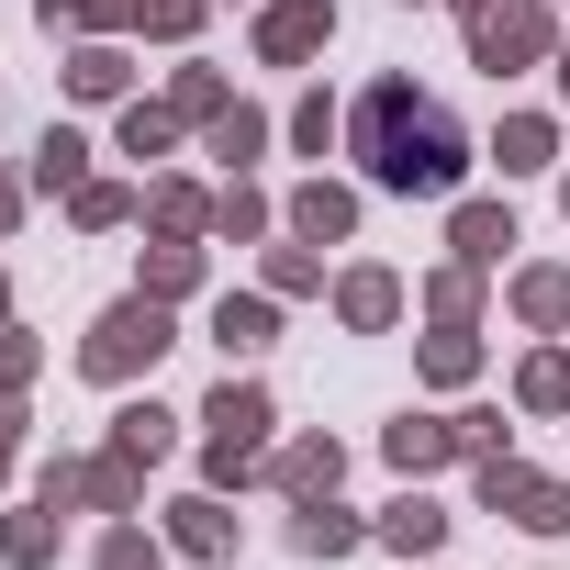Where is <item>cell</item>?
<instances>
[{"label": "cell", "instance_id": "obj_35", "mask_svg": "<svg viewBox=\"0 0 570 570\" xmlns=\"http://www.w3.org/2000/svg\"><path fill=\"white\" fill-rule=\"evenodd\" d=\"M12 213H23V190H12V179H0V224H12Z\"/></svg>", "mask_w": 570, "mask_h": 570}, {"label": "cell", "instance_id": "obj_25", "mask_svg": "<svg viewBox=\"0 0 570 570\" xmlns=\"http://www.w3.org/2000/svg\"><path fill=\"white\" fill-rule=\"evenodd\" d=\"M190 268H202L190 246H157V257H146V303H168V292H190Z\"/></svg>", "mask_w": 570, "mask_h": 570}, {"label": "cell", "instance_id": "obj_36", "mask_svg": "<svg viewBox=\"0 0 570 570\" xmlns=\"http://www.w3.org/2000/svg\"><path fill=\"white\" fill-rule=\"evenodd\" d=\"M559 79H570V57H559Z\"/></svg>", "mask_w": 570, "mask_h": 570}, {"label": "cell", "instance_id": "obj_20", "mask_svg": "<svg viewBox=\"0 0 570 570\" xmlns=\"http://www.w3.org/2000/svg\"><path fill=\"white\" fill-rule=\"evenodd\" d=\"M257 146H268V124H257L246 101H224V112H213V157H257Z\"/></svg>", "mask_w": 570, "mask_h": 570}, {"label": "cell", "instance_id": "obj_8", "mask_svg": "<svg viewBox=\"0 0 570 570\" xmlns=\"http://www.w3.org/2000/svg\"><path fill=\"white\" fill-rule=\"evenodd\" d=\"M336 314H347L358 336H381V325L403 314V292H392V268H347V292H336Z\"/></svg>", "mask_w": 570, "mask_h": 570}, {"label": "cell", "instance_id": "obj_1", "mask_svg": "<svg viewBox=\"0 0 570 570\" xmlns=\"http://www.w3.org/2000/svg\"><path fill=\"white\" fill-rule=\"evenodd\" d=\"M347 135H358V157H370V179H381V190H459V179H470V135H459L414 79L358 90Z\"/></svg>", "mask_w": 570, "mask_h": 570}, {"label": "cell", "instance_id": "obj_33", "mask_svg": "<svg viewBox=\"0 0 570 570\" xmlns=\"http://www.w3.org/2000/svg\"><path fill=\"white\" fill-rule=\"evenodd\" d=\"M135 12H146L157 35H190V23H202V0H135Z\"/></svg>", "mask_w": 570, "mask_h": 570}, {"label": "cell", "instance_id": "obj_14", "mask_svg": "<svg viewBox=\"0 0 570 570\" xmlns=\"http://www.w3.org/2000/svg\"><path fill=\"white\" fill-rule=\"evenodd\" d=\"M514 314L525 325H570V268H525L514 279Z\"/></svg>", "mask_w": 570, "mask_h": 570}, {"label": "cell", "instance_id": "obj_17", "mask_svg": "<svg viewBox=\"0 0 570 570\" xmlns=\"http://www.w3.org/2000/svg\"><path fill=\"white\" fill-rule=\"evenodd\" d=\"M514 403H525V414H559V403H570V358H559V347H548V358H525Z\"/></svg>", "mask_w": 570, "mask_h": 570}, {"label": "cell", "instance_id": "obj_18", "mask_svg": "<svg viewBox=\"0 0 570 570\" xmlns=\"http://www.w3.org/2000/svg\"><path fill=\"white\" fill-rule=\"evenodd\" d=\"M57 514V503H46ZM46 514H12V525H0V559H12V570H35V559H57V525Z\"/></svg>", "mask_w": 570, "mask_h": 570}, {"label": "cell", "instance_id": "obj_5", "mask_svg": "<svg viewBox=\"0 0 570 570\" xmlns=\"http://www.w3.org/2000/svg\"><path fill=\"white\" fill-rule=\"evenodd\" d=\"M325 35H336L325 0H268V12H257V57H268V68H303Z\"/></svg>", "mask_w": 570, "mask_h": 570}, {"label": "cell", "instance_id": "obj_11", "mask_svg": "<svg viewBox=\"0 0 570 570\" xmlns=\"http://www.w3.org/2000/svg\"><path fill=\"white\" fill-rule=\"evenodd\" d=\"M292 548H303V559H347V548H358V514H336V492H314L303 525H292Z\"/></svg>", "mask_w": 570, "mask_h": 570}, {"label": "cell", "instance_id": "obj_7", "mask_svg": "<svg viewBox=\"0 0 570 570\" xmlns=\"http://www.w3.org/2000/svg\"><path fill=\"white\" fill-rule=\"evenodd\" d=\"M448 246H459V268H492V257L514 246V213H503V202H459V224H448Z\"/></svg>", "mask_w": 570, "mask_h": 570}, {"label": "cell", "instance_id": "obj_12", "mask_svg": "<svg viewBox=\"0 0 570 570\" xmlns=\"http://www.w3.org/2000/svg\"><path fill=\"white\" fill-rule=\"evenodd\" d=\"M336 470H347V459H336V436L279 448V492H303V503H314V492H336Z\"/></svg>", "mask_w": 570, "mask_h": 570}, {"label": "cell", "instance_id": "obj_16", "mask_svg": "<svg viewBox=\"0 0 570 570\" xmlns=\"http://www.w3.org/2000/svg\"><path fill=\"white\" fill-rule=\"evenodd\" d=\"M213 347H224V358H257V347H268V303H224V314H213Z\"/></svg>", "mask_w": 570, "mask_h": 570}, {"label": "cell", "instance_id": "obj_28", "mask_svg": "<svg viewBox=\"0 0 570 570\" xmlns=\"http://www.w3.org/2000/svg\"><path fill=\"white\" fill-rule=\"evenodd\" d=\"M124 213H135V202H124L112 179H79V224H124Z\"/></svg>", "mask_w": 570, "mask_h": 570}, {"label": "cell", "instance_id": "obj_27", "mask_svg": "<svg viewBox=\"0 0 570 570\" xmlns=\"http://www.w3.org/2000/svg\"><path fill=\"white\" fill-rule=\"evenodd\" d=\"M157 146H168V112L135 101V112H124V157H157Z\"/></svg>", "mask_w": 570, "mask_h": 570}, {"label": "cell", "instance_id": "obj_3", "mask_svg": "<svg viewBox=\"0 0 570 570\" xmlns=\"http://www.w3.org/2000/svg\"><path fill=\"white\" fill-rule=\"evenodd\" d=\"M202 425H213V481H246V470H257V448H268V392L224 381V392L202 403Z\"/></svg>", "mask_w": 570, "mask_h": 570}, {"label": "cell", "instance_id": "obj_26", "mask_svg": "<svg viewBox=\"0 0 570 570\" xmlns=\"http://www.w3.org/2000/svg\"><path fill=\"white\" fill-rule=\"evenodd\" d=\"M101 570H157V537H135V525H112V537H101Z\"/></svg>", "mask_w": 570, "mask_h": 570}, {"label": "cell", "instance_id": "obj_4", "mask_svg": "<svg viewBox=\"0 0 570 570\" xmlns=\"http://www.w3.org/2000/svg\"><path fill=\"white\" fill-rule=\"evenodd\" d=\"M481 503H492V514H514V525H537V537H559V525H570V492H559V481H537V470H514V459H481Z\"/></svg>", "mask_w": 570, "mask_h": 570}, {"label": "cell", "instance_id": "obj_15", "mask_svg": "<svg viewBox=\"0 0 570 570\" xmlns=\"http://www.w3.org/2000/svg\"><path fill=\"white\" fill-rule=\"evenodd\" d=\"M292 224H303V235H314V246H336V235H347V224H358V202H347V190H325V179H314V190H303V202H292Z\"/></svg>", "mask_w": 570, "mask_h": 570}, {"label": "cell", "instance_id": "obj_9", "mask_svg": "<svg viewBox=\"0 0 570 570\" xmlns=\"http://www.w3.org/2000/svg\"><path fill=\"white\" fill-rule=\"evenodd\" d=\"M392 459H403V470L459 459V414H403V425H392Z\"/></svg>", "mask_w": 570, "mask_h": 570}, {"label": "cell", "instance_id": "obj_2", "mask_svg": "<svg viewBox=\"0 0 570 570\" xmlns=\"http://www.w3.org/2000/svg\"><path fill=\"white\" fill-rule=\"evenodd\" d=\"M157 358H168V303H146V292L112 303V314L90 325V347H79L90 381H135V370H157Z\"/></svg>", "mask_w": 570, "mask_h": 570}, {"label": "cell", "instance_id": "obj_21", "mask_svg": "<svg viewBox=\"0 0 570 570\" xmlns=\"http://www.w3.org/2000/svg\"><path fill=\"white\" fill-rule=\"evenodd\" d=\"M79 157H90L79 135H46V146H35V190H79Z\"/></svg>", "mask_w": 570, "mask_h": 570}, {"label": "cell", "instance_id": "obj_31", "mask_svg": "<svg viewBox=\"0 0 570 570\" xmlns=\"http://www.w3.org/2000/svg\"><path fill=\"white\" fill-rule=\"evenodd\" d=\"M459 448L470 459H503V414H459Z\"/></svg>", "mask_w": 570, "mask_h": 570}, {"label": "cell", "instance_id": "obj_22", "mask_svg": "<svg viewBox=\"0 0 570 570\" xmlns=\"http://www.w3.org/2000/svg\"><path fill=\"white\" fill-rule=\"evenodd\" d=\"M470 358H481L470 325H436V336H425V381H470Z\"/></svg>", "mask_w": 570, "mask_h": 570}, {"label": "cell", "instance_id": "obj_23", "mask_svg": "<svg viewBox=\"0 0 570 570\" xmlns=\"http://www.w3.org/2000/svg\"><path fill=\"white\" fill-rule=\"evenodd\" d=\"M112 448H124V459H168V414H157V403H135V414L112 425Z\"/></svg>", "mask_w": 570, "mask_h": 570}, {"label": "cell", "instance_id": "obj_24", "mask_svg": "<svg viewBox=\"0 0 570 570\" xmlns=\"http://www.w3.org/2000/svg\"><path fill=\"white\" fill-rule=\"evenodd\" d=\"M492 157H503V168H548V124H537V112H514V124H503V146H492Z\"/></svg>", "mask_w": 570, "mask_h": 570}, {"label": "cell", "instance_id": "obj_19", "mask_svg": "<svg viewBox=\"0 0 570 570\" xmlns=\"http://www.w3.org/2000/svg\"><path fill=\"white\" fill-rule=\"evenodd\" d=\"M68 90H79V101H112V90H124V57H112V46H79V57H68Z\"/></svg>", "mask_w": 570, "mask_h": 570}, {"label": "cell", "instance_id": "obj_32", "mask_svg": "<svg viewBox=\"0 0 570 570\" xmlns=\"http://www.w3.org/2000/svg\"><path fill=\"white\" fill-rule=\"evenodd\" d=\"M23 370H35V336H12V325H0V392H23Z\"/></svg>", "mask_w": 570, "mask_h": 570}, {"label": "cell", "instance_id": "obj_13", "mask_svg": "<svg viewBox=\"0 0 570 570\" xmlns=\"http://www.w3.org/2000/svg\"><path fill=\"white\" fill-rule=\"evenodd\" d=\"M381 537H392V548H403V559H425V548H436V537H448V514H436V503H425V492H403V503H392V514H381Z\"/></svg>", "mask_w": 570, "mask_h": 570}, {"label": "cell", "instance_id": "obj_30", "mask_svg": "<svg viewBox=\"0 0 570 570\" xmlns=\"http://www.w3.org/2000/svg\"><path fill=\"white\" fill-rule=\"evenodd\" d=\"M425 303H436V325H470V268H448V279H436Z\"/></svg>", "mask_w": 570, "mask_h": 570}, {"label": "cell", "instance_id": "obj_10", "mask_svg": "<svg viewBox=\"0 0 570 570\" xmlns=\"http://www.w3.org/2000/svg\"><path fill=\"white\" fill-rule=\"evenodd\" d=\"M168 537H179V548H190V559H224V548H235V514H224V503H213V492H190V503H179V514H168Z\"/></svg>", "mask_w": 570, "mask_h": 570}, {"label": "cell", "instance_id": "obj_37", "mask_svg": "<svg viewBox=\"0 0 570 570\" xmlns=\"http://www.w3.org/2000/svg\"><path fill=\"white\" fill-rule=\"evenodd\" d=\"M559 202H570V190H559Z\"/></svg>", "mask_w": 570, "mask_h": 570}, {"label": "cell", "instance_id": "obj_6", "mask_svg": "<svg viewBox=\"0 0 570 570\" xmlns=\"http://www.w3.org/2000/svg\"><path fill=\"white\" fill-rule=\"evenodd\" d=\"M537 46H548V12H470V57H481L492 79H503L514 57H537Z\"/></svg>", "mask_w": 570, "mask_h": 570}, {"label": "cell", "instance_id": "obj_34", "mask_svg": "<svg viewBox=\"0 0 570 570\" xmlns=\"http://www.w3.org/2000/svg\"><path fill=\"white\" fill-rule=\"evenodd\" d=\"M12 425H23V414H12V392H0V470H12Z\"/></svg>", "mask_w": 570, "mask_h": 570}, {"label": "cell", "instance_id": "obj_29", "mask_svg": "<svg viewBox=\"0 0 570 570\" xmlns=\"http://www.w3.org/2000/svg\"><path fill=\"white\" fill-rule=\"evenodd\" d=\"M213 224H224V235H257V224H268V202H257V190H224V202H213Z\"/></svg>", "mask_w": 570, "mask_h": 570}]
</instances>
